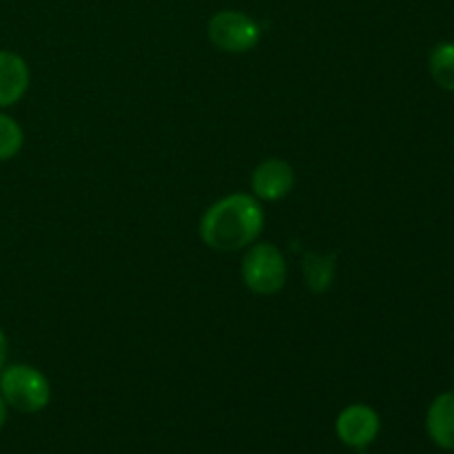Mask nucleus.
<instances>
[{"mask_svg": "<svg viewBox=\"0 0 454 454\" xmlns=\"http://www.w3.org/2000/svg\"><path fill=\"white\" fill-rule=\"evenodd\" d=\"M264 229V211L255 195L231 193L217 200L200 220V238L213 251L233 253L257 242Z\"/></svg>", "mask_w": 454, "mask_h": 454, "instance_id": "1", "label": "nucleus"}, {"mask_svg": "<svg viewBox=\"0 0 454 454\" xmlns=\"http://www.w3.org/2000/svg\"><path fill=\"white\" fill-rule=\"evenodd\" d=\"M0 395L9 408L34 415L44 411L51 402V384L38 368L13 364L0 372Z\"/></svg>", "mask_w": 454, "mask_h": 454, "instance_id": "2", "label": "nucleus"}, {"mask_svg": "<svg viewBox=\"0 0 454 454\" xmlns=\"http://www.w3.org/2000/svg\"><path fill=\"white\" fill-rule=\"evenodd\" d=\"M288 278L284 253L275 244H251L242 262V279L255 295H278Z\"/></svg>", "mask_w": 454, "mask_h": 454, "instance_id": "3", "label": "nucleus"}, {"mask_svg": "<svg viewBox=\"0 0 454 454\" xmlns=\"http://www.w3.org/2000/svg\"><path fill=\"white\" fill-rule=\"evenodd\" d=\"M207 31L213 47L224 53H248L260 44L262 38L257 20L238 9H224V12L213 13Z\"/></svg>", "mask_w": 454, "mask_h": 454, "instance_id": "4", "label": "nucleus"}, {"mask_svg": "<svg viewBox=\"0 0 454 454\" xmlns=\"http://www.w3.org/2000/svg\"><path fill=\"white\" fill-rule=\"evenodd\" d=\"M380 415L364 403H353V406L344 408L335 421V433L340 442L355 450H364L371 446L380 434Z\"/></svg>", "mask_w": 454, "mask_h": 454, "instance_id": "5", "label": "nucleus"}, {"mask_svg": "<svg viewBox=\"0 0 454 454\" xmlns=\"http://www.w3.org/2000/svg\"><path fill=\"white\" fill-rule=\"evenodd\" d=\"M295 189V168L286 160L270 158L257 164L251 176V191L260 202H279Z\"/></svg>", "mask_w": 454, "mask_h": 454, "instance_id": "6", "label": "nucleus"}, {"mask_svg": "<svg viewBox=\"0 0 454 454\" xmlns=\"http://www.w3.org/2000/svg\"><path fill=\"white\" fill-rule=\"evenodd\" d=\"M29 82L31 74L25 58L0 49V109L20 102L29 89Z\"/></svg>", "mask_w": 454, "mask_h": 454, "instance_id": "7", "label": "nucleus"}, {"mask_svg": "<svg viewBox=\"0 0 454 454\" xmlns=\"http://www.w3.org/2000/svg\"><path fill=\"white\" fill-rule=\"evenodd\" d=\"M430 439L443 450H454V393H443L430 403L426 415Z\"/></svg>", "mask_w": 454, "mask_h": 454, "instance_id": "8", "label": "nucleus"}, {"mask_svg": "<svg viewBox=\"0 0 454 454\" xmlns=\"http://www.w3.org/2000/svg\"><path fill=\"white\" fill-rule=\"evenodd\" d=\"M301 266H304L306 286H309V291L315 293V295H324V293L333 286V282H335V255H315V253H306Z\"/></svg>", "mask_w": 454, "mask_h": 454, "instance_id": "9", "label": "nucleus"}, {"mask_svg": "<svg viewBox=\"0 0 454 454\" xmlns=\"http://www.w3.org/2000/svg\"><path fill=\"white\" fill-rule=\"evenodd\" d=\"M430 75L443 91H454V43H439L430 51Z\"/></svg>", "mask_w": 454, "mask_h": 454, "instance_id": "10", "label": "nucleus"}, {"mask_svg": "<svg viewBox=\"0 0 454 454\" xmlns=\"http://www.w3.org/2000/svg\"><path fill=\"white\" fill-rule=\"evenodd\" d=\"M22 145H25V133H22L20 124L9 115L0 114V162L16 158Z\"/></svg>", "mask_w": 454, "mask_h": 454, "instance_id": "11", "label": "nucleus"}, {"mask_svg": "<svg viewBox=\"0 0 454 454\" xmlns=\"http://www.w3.org/2000/svg\"><path fill=\"white\" fill-rule=\"evenodd\" d=\"M7 353H9L7 337H4L3 328H0V372H3V368L7 366Z\"/></svg>", "mask_w": 454, "mask_h": 454, "instance_id": "12", "label": "nucleus"}, {"mask_svg": "<svg viewBox=\"0 0 454 454\" xmlns=\"http://www.w3.org/2000/svg\"><path fill=\"white\" fill-rule=\"evenodd\" d=\"M7 403H4L3 395H0V428H3L4 424H7Z\"/></svg>", "mask_w": 454, "mask_h": 454, "instance_id": "13", "label": "nucleus"}]
</instances>
